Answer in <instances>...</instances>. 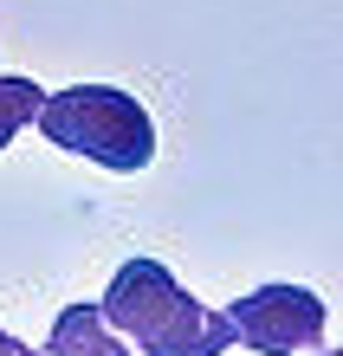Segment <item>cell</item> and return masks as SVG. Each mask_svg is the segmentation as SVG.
Wrapping results in <instances>:
<instances>
[{"label": "cell", "mask_w": 343, "mask_h": 356, "mask_svg": "<svg viewBox=\"0 0 343 356\" xmlns=\"http://www.w3.org/2000/svg\"><path fill=\"white\" fill-rule=\"evenodd\" d=\"M19 356H46V350H26V343H19Z\"/></svg>", "instance_id": "obj_7"}, {"label": "cell", "mask_w": 343, "mask_h": 356, "mask_svg": "<svg viewBox=\"0 0 343 356\" xmlns=\"http://www.w3.org/2000/svg\"><path fill=\"white\" fill-rule=\"evenodd\" d=\"M46 356H130V343H123V330H111L97 305H65L46 337Z\"/></svg>", "instance_id": "obj_4"}, {"label": "cell", "mask_w": 343, "mask_h": 356, "mask_svg": "<svg viewBox=\"0 0 343 356\" xmlns=\"http://www.w3.org/2000/svg\"><path fill=\"white\" fill-rule=\"evenodd\" d=\"M97 311L143 356H221L227 343H240L233 324H227V311L195 305L188 285L162 259H149V253H136V259L117 266V279H111V291H104Z\"/></svg>", "instance_id": "obj_1"}, {"label": "cell", "mask_w": 343, "mask_h": 356, "mask_svg": "<svg viewBox=\"0 0 343 356\" xmlns=\"http://www.w3.org/2000/svg\"><path fill=\"white\" fill-rule=\"evenodd\" d=\"M0 356H19V337H13L7 324H0Z\"/></svg>", "instance_id": "obj_6"}, {"label": "cell", "mask_w": 343, "mask_h": 356, "mask_svg": "<svg viewBox=\"0 0 343 356\" xmlns=\"http://www.w3.org/2000/svg\"><path fill=\"white\" fill-rule=\"evenodd\" d=\"M39 104H46V91H39L33 78H0V149L39 117Z\"/></svg>", "instance_id": "obj_5"}, {"label": "cell", "mask_w": 343, "mask_h": 356, "mask_svg": "<svg viewBox=\"0 0 343 356\" xmlns=\"http://www.w3.org/2000/svg\"><path fill=\"white\" fill-rule=\"evenodd\" d=\"M330 356H343V350H330Z\"/></svg>", "instance_id": "obj_8"}, {"label": "cell", "mask_w": 343, "mask_h": 356, "mask_svg": "<svg viewBox=\"0 0 343 356\" xmlns=\"http://www.w3.org/2000/svg\"><path fill=\"white\" fill-rule=\"evenodd\" d=\"M324 318H330V305L317 298V291H305V285H260V291H246V298L227 305L233 337L246 350H260V356L317 350L324 343Z\"/></svg>", "instance_id": "obj_3"}, {"label": "cell", "mask_w": 343, "mask_h": 356, "mask_svg": "<svg viewBox=\"0 0 343 356\" xmlns=\"http://www.w3.org/2000/svg\"><path fill=\"white\" fill-rule=\"evenodd\" d=\"M33 123L46 130L52 149H72L84 162H97V169H117V175H136V169H149V156H156V123H149V111L130 91H117V85L46 91Z\"/></svg>", "instance_id": "obj_2"}]
</instances>
